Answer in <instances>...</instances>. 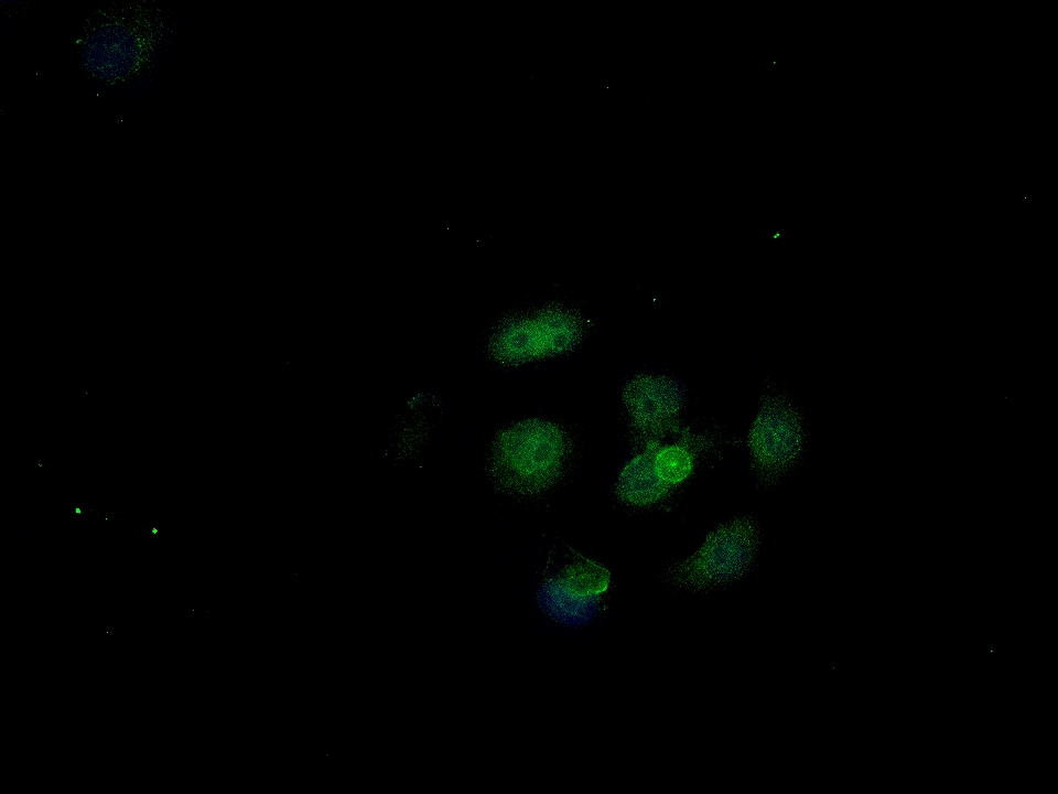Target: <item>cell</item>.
<instances>
[{"instance_id":"cell-1","label":"cell","mask_w":1058,"mask_h":794,"mask_svg":"<svg viewBox=\"0 0 1058 794\" xmlns=\"http://www.w3.org/2000/svg\"><path fill=\"white\" fill-rule=\"evenodd\" d=\"M571 441L558 425L527 419L500 431L492 446L488 474L501 491L537 496L562 478Z\"/></svg>"},{"instance_id":"cell-2","label":"cell","mask_w":1058,"mask_h":794,"mask_svg":"<svg viewBox=\"0 0 1058 794\" xmlns=\"http://www.w3.org/2000/svg\"><path fill=\"white\" fill-rule=\"evenodd\" d=\"M763 543L752 515L735 516L705 535L691 556L665 568L666 582L679 591L708 593L743 579L754 567Z\"/></svg>"},{"instance_id":"cell-3","label":"cell","mask_w":1058,"mask_h":794,"mask_svg":"<svg viewBox=\"0 0 1058 794\" xmlns=\"http://www.w3.org/2000/svg\"><path fill=\"white\" fill-rule=\"evenodd\" d=\"M801 418L785 393H765L747 431L749 468L759 491L776 487L797 466L803 451Z\"/></svg>"},{"instance_id":"cell-4","label":"cell","mask_w":1058,"mask_h":794,"mask_svg":"<svg viewBox=\"0 0 1058 794\" xmlns=\"http://www.w3.org/2000/svg\"><path fill=\"white\" fill-rule=\"evenodd\" d=\"M584 323L573 309L549 304L530 315L507 318L488 344L490 356L504 365H518L572 351L582 340Z\"/></svg>"},{"instance_id":"cell-5","label":"cell","mask_w":1058,"mask_h":794,"mask_svg":"<svg viewBox=\"0 0 1058 794\" xmlns=\"http://www.w3.org/2000/svg\"><path fill=\"white\" fill-rule=\"evenodd\" d=\"M622 398L633 453L661 444L689 427L682 419L685 389L673 376L636 374L625 384Z\"/></svg>"},{"instance_id":"cell-6","label":"cell","mask_w":1058,"mask_h":794,"mask_svg":"<svg viewBox=\"0 0 1058 794\" xmlns=\"http://www.w3.org/2000/svg\"><path fill=\"white\" fill-rule=\"evenodd\" d=\"M609 583L606 568L577 557L543 578L538 589V603L554 623L569 629L583 627L598 614Z\"/></svg>"}]
</instances>
